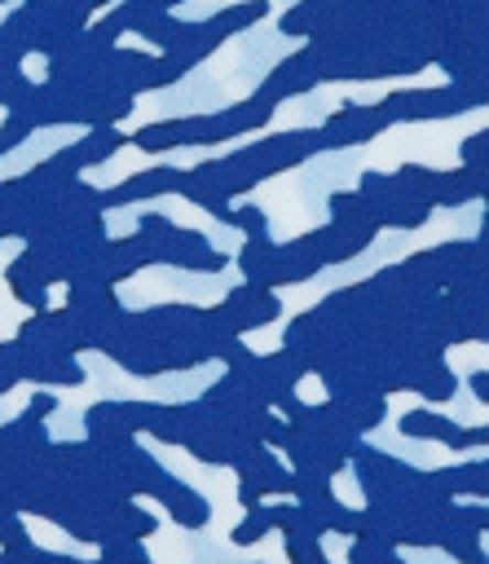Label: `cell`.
I'll use <instances>...</instances> for the list:
<instances>
[{
  "instance_id": "7a4b0ae2",
  "label": "cell",
  "mask_w": 489,
  "mask_h": 564,
  "mask_svg": "<svg viewBox=\"0 0 489 564\" xmlns=\"http://www.w3.org/2000/svg\"><path fill=\"white\" fill-rule=\"evenodd\" d=\"M0 564H18V560H13V555H9V551H0Z\"/></svg>"
},
{
  "instance_id": "6da1fadb",
  "label": "cell",
  "mask_w": 489,
  "mask_h": 564,
  "mask_svg": "<svg viewBox=\"0 0 489 564\" xmlns=\"http://www.w3.org/2000/svg\"><path fill=\"white\" fill-rule=\"evenodd\" d=\"M22 546H31V533H26L22 516L0 507V551H22Z\"/></svg>"
}]
</instances>
